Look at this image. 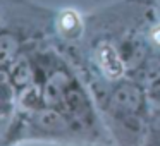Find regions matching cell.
Here are the masks:
<instances>
[{"label":"cell","mask_w":160,"mask_h":146,"mask_svg":"<svg viewBox=\"0 0 160 146\" xmlns=\"http://www.w3.org/2000/svg\"><path fill=\"white\" fill-rule=\"evenodd\" d=\"M139 103H141V95H139V90L134 86H121L112 96V105L115 107V110L124 112V114H132L139 108Z\"/></svg>","instance_id":"1"},{"label":"cell","mask_w":160,"mask_h":146,"mask_svg":"<svg viewBox=\"0 0 160 146\" xmlns=\"http://www.w3.org/2000/svg\"><path fill=\"white\" fill-rule=\"evenodd\" d=\"M35 122H36V125H38L40 129L48 131V132H62V131H66V129H67L66 119H64L59 112L50 110V108L38 112Z\"/></svg>","instance_id":"2"},{"label":"cell","mask_w":160,"mask_h":146,"mask_svg":"<svg viewBox=\"0 0 160 146\" xmlns=\"http://www.w3.org/2000/svg\"><path fill=\"white\" fill-rule=\"evenodd\" d=\"M64 84H67V77L64 74H55L45 86V101L48 105H57L62 100L64 95Z\"/></svg>","instance_id":"3"},{"label":"cell","mask_w":160,"mask_h":146,"mask_svg":"<svg viewBox=\"0 0 160 146\" xmlns=\"http://www.w3.org/2000/svg\"><path fill=\"white\" fill-rule=\"evenodd\" d=\"M11 76H12L14 84H18V86H26V84L31 81V67H29L28 60L21 57V59L12 66Z\"/></svg>","instance_id":"4"},{"label":"cell","mask_w":160,"mask_h":146,"mask_svg":"<svg viewBox=\"0 0 160 146\" xmlns=\"http://www.w3.org/2000/svg\"><path fill=\"white\" fill-rule=\"evenodd\" d=\"M19 48L18 40L12 35H0V66L12 59Z\"/></svg>","instance_id":"5"},{"label":"cell","mask_w":160,"mask_h":146,"mask_svg":"<svg viewBox=\"0 0 160 146\" xmlns=\"http://www.w3.org/2000/svg\"><path fill=\"white\" fill-rule=\"evenodd\" d=\"M66 101L69 105L71 112H74V114L86 112V101H84L83 95L79 91H69V93H66Z\"/></svg>","instance_id":"6"},{"label":"cell","mask_w":160,"mask_h":146,"mask_svg":"<svg viewBox=\"0 0 160 146\" xmlns=\"http://www.w3.org/2000/svg\"><path fill=\"white\" fill-rule=\"evenodd\" d=\"M62 28L64 29H71L74 24H76V17H74V14H71V12H67V14L62 16Z\"/></svg>","instance_id":"7"}]
</instances>
